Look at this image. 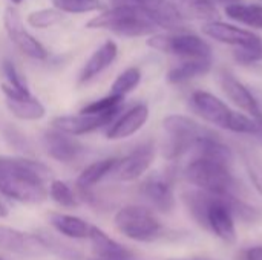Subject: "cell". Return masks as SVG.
I'll return each mask as SVG.
<instances>
[{"instance_id": "cell-1", "label": "cell", "mask_w": 262, "mask_h": 260, "mask_svg": "<svg viewBox=\"0 0 262 260\" xmlns=\"http://www.w3.org/2000/svg\"><path fill=\"white\" fill-rule=\"evenodd\" d=\"M49 169L32 159L0 156V195L21 204H40L48 192Z\"/></svg>"}, {"instance_id": "cell-2", "label": "cell", "mask_w": 262, "mask_h": 260, "mask_svg": "<svg viewBox=\"0 0 262 260\" xmlns=\"http://www.w3.org/2000/svg\"><path fill=\"white\" fill-rule=\"evenodd\" d=\"M86 28L107 29L123 37H141L154 34L158 26L141 8L135 5H117L91 18Z\"/></svg>"}, {"instance_id": "cell-3", "label": "cell", "mask_w": 262, "mask_h": 260, "mask_svg": "<svg viewBox=\"0 0 262 260\" xmlns=\"http://www.w3.org/2000/svg\"><path fill=\"white\" fill-rule=\"evenodd\" d=\"M184 178L198 190L218 196H229L236 190V179L230 166L201 156H195L187 164Z\"/></svg>"}, {"instance_id": "cell-4", "label": "cell", "mask_w": 262, "mask_h": 260, "mask_svg": "<svg viewBox=\"0 0 262 260\" xmlns=\"http://www.w3.org/2000/svg\"><path fill=\"white\" fill-rule=\"evenodd\" d=\"M167 141L164 144V158L169 161L181 158L189 150L195 149L200 139L215 135L210 129L198 124L186 115H169L163 121Z\"/></svg>"}, {"instance_id": "cell-5", "label": "cell", "mask_w": 262, "mask_h": 260, "mask_svg": "<svg viewBox=\"0 0 262 260\" xmlns=\"http://www.w3.org/2000/svg\"><path fill=\"white\" fill-rule=\"evenodd\" d=\"M114 222L123 236L135 242H154L164 233V227L154 211L141 205H127L120 208Z\"/></svg>"}, {"instance_id": "cell-6", "label": "cell", "mask_w": 262, "mask_h": 260, "mask_svg": "<svg viewBox=\"0 0 262 260\" xmlns=\"http://www.w3.org/2000/svg\"><path fill=\"white\" fill-rule=\"evenodd\" d=\"M147 44L157 51L173 54L184 60H212L209 43L195 34H157L147 40Z\"/></svg>"}, {"instance_id": "cell-7", "label": "cell", "mask_w": 262, "mask_h": 260, "mask_svg": "<svg viewBox=\"0 0 262 260\" xmlns=\"http://www.w3.org/2000/svg\"><path fill=\"white\" fill-rule=\"evenodd\" d=\"M3 25L11 41L17 46V49L21 54L32 60H45L48 57V51L45 49V46L25 29L23 20L15 8L9 6L5 9Z\"/></svg>"}, {"instance_id": "cell-8", "label": "cell", "mask_w": 262, "mask_h": 260, "mask_svg": "<svg viewBox=\"0 0 262 260\" xmlns=\"http://www.w3.org/2000/svg\"><path fill=\"white\" fill-rule=\"evenodd\" d=\"M229 196H218L215 195L206 215V230L212 231L218 239L226 244L236 242V225L235 216L229 205Z\"/></svg>"}, {"instance_id": "cell-9", "label": "cell", "mask_w": 262, "mask_h": 260, "mask_svg": "<svg viewBox=\"0 0 262 260\" xmlns=\"http://www.w3.org/2000/svg\"><path fill=\"white\" fill-rule=\"evenodd\" d=\"M155 153H157V149H155L154 141H146L140 144L127 156L118 161L117 169L114 170L117 179L123 182H130V181L141 178L154 164Z\"/></svg>"}, {"instance_id": "cell-10", "label": "cell", "mask_w": 262, "mask_h": 260, "mask_svg": "<svg viewBox=\"0 0 262 260\" xmlns=\"http://www.w3.org/2000/svg\"><path fill=\"white\" fill-rule=\"evenodd\" d=\"M218 83H220L223 92L226 93V97L235 106H238L241 110H244L253 120H261L262 110L256 98L253 97L250 89L246 87L233 74H230L227 70H221L218 74Z\"/></svg>"}, {"instance_id": "cell-11", "label": "cell", "mask_w": 262, "mask_h": 260, "mask_svg": "<svg viewBox=\"0 0 262 260\" xmlns=\"http://www.w3.org/2000/svg\"><path fill=\"white\" fill-rule=\"evenodd\" d=\"M190 103L192 107L195 109V112L206 120L207 123L226 129L229 126V120L232 116V109L218 97H215L210 92L206 90H195L190 97Z\"/></svg>"}, {"instance_id": "cell-12", "label": "cell", "mask_w": 262, "mask_h": 260, "mask_svg": "<svg viewBox=\"0 0 262 260\" xmlns=\"http://www.w3.org/2000/svg\"><path fill=\"white\" fill-rule=\"evenodd\" d=\"M2 92L5 93L8 109L18 120L37 121L45 116V106L29 90H18L2 83Z\"/></svg>"}, {"instance_id": "cell-13", "label": "cell", "mask_w": 262, "mask_h": 260, "mask_svg": "<svg viewBox=\"0 0 262 260\" xmlns=\"http://www.w3.org/2000/svg\"><path fill=\"white\" fill-rule=\"evenodd\" d=\"M117 120L115 115H89V113H77V115H63L52 120L54 129L64 132L72 136L86 135L95 132L101 127L111 126Z\"/></svg>"}, {"instance_id": "cell-14", "label": "cell", "mask_w": 262, "mask_h": 260, "mask_svg": "<svg viewBox=\"0 0 262 260\" xmlns=\"http://www.w3.org/2000/svg\"><path fill=\"white\" fill-rule=\"evenodd\" d=\"M0 248L25 257H40L46 254L41 241L35 234L23 233L20 230L2 224H0Z\"/></svg>"}, {"instance_id": "cell-15", "label": "cell", "mask_w": 262, "mask_h": 260, "mask_svg": "<svg viewBox=\"0 0 262 260\" xmlns=\"http://www.w3.org/2000/svg\"><path fill=\"white\" fill-rule=\"evenodd\" d=\"M203 32L206 35H209L210 38L226 43V44H232L236 49L238 48H252V46H258L262 44V38L259 35L247 31V29H241L235 25L230 23H224V21H209L203 25Z\"/></svg>"}, {"instance_id": "cell-16", "label": "cell", "mask_w": 262, "mask_h": 260, "mask_svg": "<svg viewBox=\"0 0 262 260\" xmlns=\"http://www.w3.org/2000/svg\"><path fill=\"white\" fill-rule=\"evenodd\" d=\"M143 198L160 213H172L175 208V192L167 176L154 175L147 178L141 185Z\"/></svg>"}, {"instance_id": "cell-17", "label": "cell", "mask_w": 262, "mask_h": 260, "mask_svg": "<svg viewBox=\"0 0 262 260\" xmlns=\"http://www.w3.org/2000/svg\"><path fill=\"white\" fill-rule=\"evenodd\" d=\"M43 144L48 155L60 162H71L77 159L84 150V146L75 136L57 129L48 130L43 135Z\"/></svg>"}, {"instance_id": "cell-18", "label": "cell", "mask_w": 262, "mask_h": 260, "mask_svg": "<svg viewBox=\"0 0 262 260\" xmlns=\"http://www.w3.org/2000/svg\"><path fill=\"white\" fill-rule=\"evenodd\" d=\"M147 120H149V107L143 103L135 104L109 126L106 132V138L111 141L126 139L135 135L147 123Z\"/></svg>"}, {"instance_id": "cell-19", "label": "cell", "mask_w": 262, "mask_h": 260, "mask_svg": "<svg viewBox=\"0 0 262 260\" xmlns=\"http://www.w3.org/2000/svg\"><path fill=\"white\" fill-rule=\"evenodd\" d=\"M118 55V46L112 40H106L86 61L83 66L80 75H78V84H86L92 81L95 77H98L101 72H104Z\"/></svg>"}, {"instance_id": "cell-20", "label": "cell", "mask_w": 262, "mask_h": 260, "mask_svg": "<svg viewBox=\"0 0 262 260\" xmlns=\"http://www.w3.org/2000/svg\"><path fill=\"white\" fill-rule=\"evenodd\" d=\"M92 244V251L97 256V260H129L132 259L134 253L114 241L111 236H107L101 228L91 225L89 238Z\"/></svg>"}, {"instance_id": "cell-21", "label": "cell", "mask_w": 262, "mask_h": 260, "mask_svg": "<svg viewBox=\"0 0 262 260\" xmlns=\"http://www.w3.org/2000/svg\"><path fill=\"white\" fill-rule=\"evenodd\" d=\"M49 224L55 231L60 234L69 238V239H88L91 225L74 215H64V213H51L49 215Z\"/></svg>"}, {"instance_id": "cell-22", "label": "cell", "mask_w": 262, "mask_h": 260, "mask_svg": "<svg viewBox=\"0 0 262 260\" xmlns=\"http://www.w3.org/2000/svg\"><path fill=\"white\" fill-rule=\"evenodd\" d=\"M120 159L117 158H106V159H100L92 162L91 166H88L77 178V185L81 190H89L94 185H97L98 182H101L107 175L114 173V170L117 169Z\"/></svg>"}, {"instance_id": "cell-23", "label": "cell", "mask_w": 262, "mask_h": 260, "mask_svg": "<svg viewBox=\"0 0 262 260\" xmlns=\"http://www.w3.org/2000/svg\"><path fill=\"white\" fill-rule=\"evenodd\" d=\"M212 69V60H183L178 66L167 72L170 84H181L196 77L206 75Z\"/></svg>"}, {"instance_id": "cell-24", "label": "cell", "mask_w": 262, "mask_h": 260, "mask_svg": "<svg viewBox=\"0 0 262 260\" xmlns=\"http://www.w3.org/2000/svg\"><path fill=\"white\" fill-rule=\"evenodd\" d=\"M226 14L250 28L262 29V5L230 3L226 6Z\"/></svg>"}, {"instance_id": "cell-25", "label": "cell", "mask_w": 262, "mask_h": 260, "mask_svg": "<svg viewBox=\"0 0 262 260\" xmlns=\"http://www.w3.org/2000/svg\"><path fill=\"white\" fill-rule=\"evenodd\" d=\"M177 8L183 12H187L190 17L215 21L218 20V11L212 0H177Z\"/></svg>"}, {"instance_id": "cell-26", "label": "cell", "mask_w": 262, "mask_h": 260, "mask_svg": "<svg viewBox=\"0 0 262 260\" xmlns=\"http://www.w3.org/2000/svg\"><path fill=\"white\" fill-rule=\"evenodd\" d=\"M140 81H141V70L138 67H127L112 83L111 95L124 98L127 93H130L138 87Z\"/></svg>"}, {"instance_id": "cell-27", "label": "cell", "mask_w": 262, "mask_h": 260, "mask_svg": "<svg viewBox=\"0 0 262 260\" xmlns=\"http://www.w3.org/2000/svg\"><path fill=\"white\" fill-rule=\"evenodd\" d=\"M35 236L41 241L46 253H52V254H55L57 257L63 260H80V254L75 250H72L66 244L60 242V239H57L54 234L40 230L38 233H35Z\"/></svg>"}, {"instance_id": "cell-28", "label": "cell", "mask_w": 262, "mask_h": 260, "mask_svg": "<svg viewBox=\"0 0 262 260\" xmlns=\"http://www.w3.org/2000/svg\"><path fill=\"white\" fill-rule=\"evenodd\" d=\"M123 100L124 98L109 93L107 97H103L97 101L86 104L80 112L89 113V115H115V116H118V113L123 107Z\"/></svg>"}, {"instance_id": "cell-29", "label": "cell", "mask_w": 262, "mask_h": 260, "mask_svg": "<svg viewBox=\"0 0 262 260\" xmlns=\"http://www.w3.org/2000/svg\"><path fill=\"white\" fill-rule=\"evenodd\" d=\"M52 5L60 12L68 14H86L94 11H104L101 0H52Z\"/></svg>"}, {"instance_id": "cell-30", "label": "cell", "mask_w": 262, "mask_h": 260, "mask_svg": "<svg viewBox=\"0 0 262 260\" xmlns=\"http://www.w3.org/2000/svg\"><path fill=\"white\" fill-rule=\"evenodd\" d=\"M63 20V12H60L55 8H43L37 9L28 14L26 21L29 26L35 29H48L55 25H58Z\"/></svg>"}, {"instance_id": "cell-31", "label": "cell", "mask_w": 262, "mask_h": 260, "mask_svg": "<svg viewBox=\"0 0 262 260\" xmlns=\"http://www.w3.org/2000/svg\"><path fill=\"white\" fill-rule=\"evenodd\" d=\"M49 196L52 198L54 202H57L60 207H64V208H75L78 207V198L75 196V193L72 192V188L63 182V181H58V179H54L51 181L49 184Z\"/></svg>"}, {"instance_id": "cell-32", "label": "cell", "mask_w": 262, "mask_h": 260, "mask_svg": "<svg viewBox=\"0 0 262 260\" xmlns=\"http://www.w3.org/2000/svg\"><path fill=\"white\" fill-rule=\"evenodd\" d=\"M243 161H244V167L246 172L253 184V187L256 188V192L262 196V161L258 156L256 152H253L252 149L244 147L241 152Z\"/></svg>"}, {"instance_id": "cell-33", "label": "cell", "mask_w": 262, "mask_h": 260, "mask_svg": "<svg viewBox=\"0 0 262 260\" xmlns=\"http://www.w3.org/2000/svg\"><path fill=\"white\" fill-rule=\"evenodd\" d=\"M227 130L230 132H235V133H243V135H253L256 136L258 135V124L256 121L243 113V112H232V116L229 120V126H227Z\"/></svg>"}, {"instance_id": "cell-34", "label": "cell", "mask_w": 262, "mask_h": 260, "mask_svg": "<svg viewBox=\"0 0 262 260\" xmlns=\"http://www.w3.org/2000/svg\"><path fill=\"white\" fill-rule=\"evenodd\" d=\"M2 72H3V77H5V84L14 87V89H18V90H29L26 83L23 81V78L20 77V74L17 72L15 66L12 61L9 60H5L2 63Z\"/></svg>"}, {"instance_id": "cell-35", "label": "cell", "mask_w": 262, "mask_h": 260, "mask_svg": "<svg viewBox=\"0 0 262 260\" xmlns=\"http://www.w3.org/2000/svg\"><path fill=\"white\" fill-rule=\"evenodd\" d=\"M235 60L241 64H252L262 61V44L252 48H238L233 52Z\"/></svg>"}, {"instance_id": "cell-36", "label": "cell", "mask_w": 262, "mask_h": 260, "mask_svg": "<svg viewBox=\"0 0 262 260\" xmlns=\"http://www.w3.org/2000/svg\"><path fill=\"white\" fill-rule=\"evenodd\" d=\"M243 260H262V245H255L243 253Z\"/></svg>"}, {"instance_id": "cell-37", "label": "cell", "mask_w": 262, "mask_h": 260, "mask_svg": "<svg viewBox=\"0 0 262 260\" xmlns=\"http://www.w3.org/2000/svg\"><path fill=\"white\" fill-rule=\"evenodd\" d=\"M8 216V207L3 204V201H0V219Z\"/></svg>"}, {"instance_id": "cell-38", "label": "cell", "mask_w": 262, "mask_h": 260, "mask_svg": "<svg viewBox=\"0 0 262 260\" xmlns=\"http://www.w3.org/2000/svg\"><path fill=\"white\" fill-rule=\"evenodd\" d=\"M255 121H256V124H258V135H256V138L262 141V118L261 120H255Z\"/></svg>"}, {"instance_id": "cell-39", "label": "cell", "mask_w": 262, "mask_h": 260, "mask_svg": "<svg viewBox=\"0 0 262 260\" xmlns=\"http://www.w3.org/2000/svg\"><path fill=\"white\" fill-rule=\"evenodd\" d=\"M170 260H215V259H209V257H189V259H170Z\"/></svg>"}, {"instance_id": "cell-40", "label": "cell", "mask_w": 262, "mask_h": 260, "mask_svg": "<svg viewBox=\"0 0 262 260\" xmlns=\"http://www.w3.org/2000/svg\"><path fill=\"white\" fill-rule=\"evenodd\" d=\"M221 2H227L229 5H230V3H238V0H221Z\"/></svg>"}, {"instance_id": "cell-41", "label": "cell", "mask_w": 262, "mask_h": 260, "mask_svg": "<svg viewBox=\"0 0 262 260\" xmlns=\"http://www.w3.org/2000/svg\"><path fill=\"white\" fill-rule=\"evenodd\" d=\"M11 2H12L14 5H20V3H21L23 0H11Z\"/></svg>"}, {"instance_id": "cell-42", "label": "cell", "mask_w": 262, "mask_h": 260, "mask_svg": "<svg viewBox=\"0 0 262 260\" xmlns=\"http://www.w3.org/2000/svg\"><path fill=\"white\" fill-rule=\"evenodd\" d=\"M92 260H97V259H92Z\"/></svg>"}]
</instances>
